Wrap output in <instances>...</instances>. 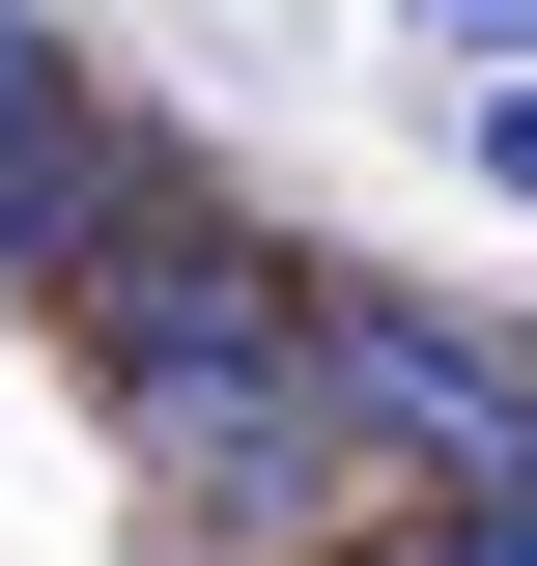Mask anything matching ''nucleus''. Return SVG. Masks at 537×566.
<instances>
[{
  "instance_id": "obj_1",
  "label": "nucleus",
  "mask_w": 537,
  "mask_h": 566,
  "mask_svg": "<svg viewBox=\"0 0 537 566\" xmlns=\"http://www.w3.org/2000/svg\"><path fill=\"white\" fill-rule=\"evenodd\" d=\"M85 340H114L141 482H199V510H339V482H368V397H339L312 283H283V255H227L170 170H141V227L85 255Z\"/></svg>"
},
{
  "instance_id": "obj_2",
  "label": "nucleus",
  "mask_w": 537,
  "mask_h": 566,
  "mask_svg": "<svg viewBox=\"0 0 537 566\" xmlns=\"http://www.w3.org/2000/svg\"><path fill=\"white\" fill-rule=\"evenodd\" d=\"M114 227H141V142H114V114H57V142H0V283H85Z\"/></svg>"
},
{
  "instance_id": "obj_3",
  "label": "nucleus",
  "mask_w": 537,
  "mask_h": 566,
  "mask_svg": "<svg viewBox=\"0 0 537 566\" xmlns=\"http://www.w3.org/2000/svg\"><path fill=\"white\" fill-rule=\"evenodd\" d=\"M397 29H424L453 85H537V0H397Z\"/></svg>"
},
{
  "instance_id": "obj_4",
  "label": "nucleus",
  "mask_w": 537,
  "mask_h": 566,
  "mask_svg": "<svg viewBox=\"0 0 537 566\" xmlns=\"http://www.w3.org/2000/svg\"><path fill=\"white\" fill-rule=\"evenodd\" d=\"M85 85H57V29H29V0H0V142H57Z\"/></svg>"
},
{
  "instance_id": "obj_5",
  "label": "nucleus",
  "mask_w": 537,
  "mask_h": 566,
  "mask_svg": "<svg viewBox=\"0 0 537 566\" xmlns=\"http://www.w3.org/2000/svg\"><path fill=\"white\" fill-rule=\"evenodd\" d=\"M453 566H537V482H453Z\"/></svg>"
},
{
  "instance_id": "obj_6",
  "label": "nucleus",
  "mask_w": 537,
  "mask_h": 566,
  "mask_svg": "<svg viewBox=\"0 0 537 566\" xmlns=\"http://www.w3.org/2000/svg\"><path fill=\"white\" fill-rule=\"evenodd\" d=\"M481 170H509V199H537V85H481Z\"/></svg>"
},
{
  "instance_id": "obj_7",
  "label": "nucleus",
  "mask_w": 537,
  "mask_h": 566,
  "mask_svg": "<svg viewBox=\"0 0 537 566\" xmlns=\"http://www.w3.org/2000/svg\"><path fill=\"white\" fill-rule=\"evenodd\" d=\"M424 566H453V538H424Z\"/></svg>"
}]
</instances>
